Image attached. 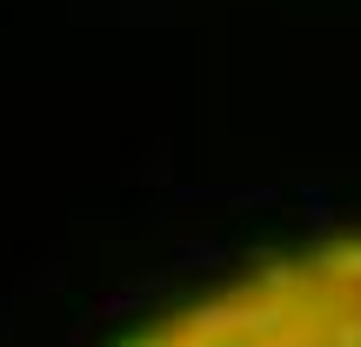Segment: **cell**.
Masks as SVG:
<instances>
[{
  "mask_svg": "<svg viewBox=\"0 0 361 347\" xmlns=\"http://www.w3.org/2000/svg\"><path fill=\"white\" fill-rule=\"evenodd\" d=\"M128 347H361V234L247 260L154 314Z\"/></svg>",
  "mask_w": 361,
  "mask_h": 347,
  "instance_id": "cell-1",
  "label": "cell"
}]
</instances>
